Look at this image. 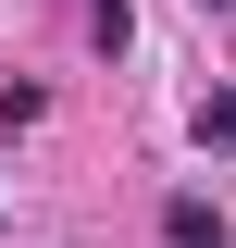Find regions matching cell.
Segmentation results:
<instances>
[{"label": "cell", "mask_w": 236, "mask_h": 248, "mask_svg": "<svg viewBox=\"0 0 236 248\" xmlns=\"http://www.w3.org/2000/svg\"><path fill=\"white\" fill-rule=\"evenodd\" d=\"M162 248H224V199H162Z\"/></svg>", "instance_id": "obj_1"}, {"label": "cell", "mask_w": 236, "mask_h": 248, "mask_svg": "<svg viewBox=\"0 0 236 248\" xmlns=\"http://www.w3.org/2000/svg\"><path fill=\"white\" fill-rule=\"evenodd\" d=\"M199 149H224V161H236V87H211V99H199Z\"/></svg>", "instance_id": "obj_2"}, {"label": "cell", "mask_w": 236, "mask_h": 248, "mask_svg": "<svg viewBox=\"0 0 236 248\" xmlns=\"http://www.w3.org/2000/svg\"><path fill=\"white\" fill-rule=\"evenodd\" d=\"M199 13H224V0H199Z\"/></svg>", "instance_id": "obj_3"}]
</instances>
